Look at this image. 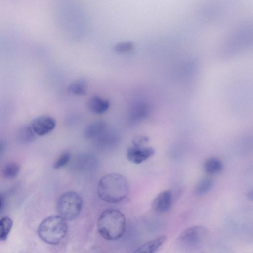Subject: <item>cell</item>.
Instances as JSON below:
<instances>
[{
  "instance_id": "2",
  "label": "cell",
  "mask_w": 253,
  "mask_h": 253,
  "mask_svg": "<svg viewBox=\"0 0 253 253\" xmlns=\"http://www.w3.org/2000/svg\"><path fill=\"white\" fill-rule=\"evenodd\" d=\"M126 218L121 211L108 209L104 211L97 221V229L100 235L108 241H115L122 237L125 232Z\"/></svg>"
},
{
  "instance_id": "17",
  "label": "cell",
  "mask_w": 253,
  "mask_h": 253,
  "mask_svg": "<svg viewBox=\"0 0 253 253\" xmlns=\"http://www.w3.org/2000/svg\"><path fill=\"white\" fill-rule=\"evenodd\" d=\"M105 127V124L103 121H99L94 122L86 128L85 135L88 138L95 137L99 134Z\"/></svg>"
},
{
  "instance_id": "16",
  "label": "cell",
  "mask_w": 253,
  "mask_h": 253,
  "mask_svg": "<svg viewBox=\"0 0 253 253\" xmlns=\"http://www.w3.org/2000/svg\"><path fill=\"white\" fill-rule=\"evenodd\" d=\"M36 134L34 132L31 126H25L21 128L18 132V137L20 141L28 143L34 141Z\"/></svg>"
},
{
  "instance_id": "20",
  "label": "cell",
  "mask_w": 253,
  "mask_h": 253,
  "mask_svg": "<svg viewBox=\"0 0 253 253\" xmlns=\"http://www.w3.org/2000/svg\"><path fill=\"white\" fill-rule=\"evenodd\" d=\"M5 148V144L3 141H0V154L3 153L4 149Z\"/></svg>"
},
{
  "instance_id": "8",
  "label": "cell",
  "mask_w": 253,
  "mask_h": 253,
  "mask_svg": "<svg viewBox=\"0 0 253 253\" xmlns=\"http://www.w3.org/2000/svg\"><path fill=\"white\" fill-rule=\"evenodd\" d=\"M172 195L170 191L161 192L154 199L152 208L157 213H163L169 211L172 205Z\"/></svg>"
},
{
  "instance_id": "15",
  "label": "cell",
  "mask_w": 253,
  "mask_h": 253,
  "mask_svg": "<svg viewBox=\"0 0 253 253\" xmlns=\"http://www.w3.org/2000/svg\"><path fill=\"white\" fill-rule=\"evenodd\" d=\"M13 226L12 220L8 216L0 220V242L6 240Z\"/></svg>"
},
{
  "instance_id": "4",
  "label": "cell",
  "mask_w": 253,
  "mask_h": 253,
  "mask_svg": "<svg viewBox=\"0 0 253 253\" xmlns=\"http://www.w3.org/2000/svg\"><path fill=\"white\" fill-rule=\"evenodd\" d=\"M82 205V199L77 193L67 191L58 198L56 211L58 215L65 220H73L79 215Z\"/></svg>"
},
{
  "instance_id": "5",
  "label": "cell",
  "mask_w": 253,
  "mask_h": 253,
  "mask_svg": "<svg viewBox=\"0 0 253 253\" xmlns=\"http://www.w3.org/2000/svg\"><path fill=\"white\" fill-rule=\"evenodd\" d=\"M206 229L201 226H194L184 230L178 237V241L184 247L192 249L200 245L205 239Z\"/></svg>"
},
{
  "instance_id": "1",
  "label": "cell",
  "mask_w": 253,
  "mask_h": 253,
  "mask_svg": "<svg viewBox=\"0 0 253 253\" xmlns=\"http://www.w3.org/2000/svg\"><path fill=\"white\" fill-rule=\"evenodd\" d=\"M129 193L128 183L123 175L111 173L103 176L97 186V194L104 201L110 203L120 202L124 200Z\"/></svg>"
},
{
  "instance_id": "11",
  "label": "cell",
  "mask_w": 253,
  "mask_h": 253,
  "mask_svg": "<svg viewBox=\"0 0 253 253\" xmlns=\"http://www.w3.org/2000/svg\"><path fill=\"white\" fill-rule=\"evenodd\" d=\"M87 82L84 79H78L73 81L68 86V90L72 94L82 96L86 94Z\"/></svg>"
},
{
  "instance_id": "6",
  "label": "cell",
  "mask_w": 253,
  "mask_h": 253,
  "mask_svg": "<svg viewBox=\"0 0 253 253\" xmlns=\"http://www.w3.org/2000/svg\"><path fill=\"white\" fill-rule=\"evenodd\" d=\"M55 120L48 115H42L34 119L31 123V127L38 136H44L52 131L56 126Z\"/></svg>"
},
{
  "instance_id": "22",
  "label": "cell",
  "mask_w": 253,
  "mask_h": 253,
  "mask_svg": "<svg viewBox=\"0 0 253 253\" xmlns=\"http://www.w3.org/2000/svg\"><path fill=\"white\" fill-rule=\"evenodd\" d=\"M203 253V252H202V253Z\"/></svg>"
},
{
  "instance_id": "9",
  "label": "cell",
  "mask_w": 253,
  "mask_h": 253,
  "mask_svg": "<svg viewBox=\"0 0 253 253\" xmlns=\"http://www.w3.org/2000/svg\"><path fill=\"white\" fill-rule=\"evenodd\" d=\"M166 240L165 236H161L144 243L132 253H156Z\"/></svg>"
},
{
  "instance_id": "10",
  "label": "cell",
  "mask_w": 253,
  "mask_h": 253,
  "mask_svg": "<svg viewBox=\"0 0 253 253\" xmlns=\"http://www.w3.org/2000/svg\"><path fill=\"white\" fill-rule=\"evenodd\" d=\"M88 107L92 112L102 114L106 112L110 106L109 101L98 96L90 98L87 103Z\"/></svg>"
},
{
  "instance_id": "14",
  "label": "cell",
  "mask_w": 253,
  "mask_h": 253,
  "mask_svg": "<svg viewBox=\"0 0 253 253\" xmlns=\"http://www.w3.org/2000/svg\"><path fill=\"white\" fill-rule=\"evenodd\" d=\"M20 170V167L16 163L11 162L5 165L2 169V176L8 179L15 178L18 175Z\"/></svg>"
},
{
  "instance_id": "18",
  "label": "cell",
  "mask_w": 253,
  "mask_h": 253,
  "mask_svg": "<svg viewBox=\"0 0 253 253\" xmlns=\"http://www.w3.org/2000/svg\"><path fill=\"white\" fill-rule=\"evenodd\" d=\"M133 43L130 41H123L116 43L114 46V50L118 53L129 52L133 50Z\"/></svg>"
},
{
  "instance_id": "19",
  "label": "cell",
  "mask_w": 253,
  "mask_h": 253,
  "mask_svg": "<svg viewBox=\"0 0 253 253\" xmlns=\"http://www.w3.org/2000/svg\"><path fill=\"white\" fill-rule=\"evenodd\" d=\"M70 157L69 152H65L61 154L54 162L53 168L58 169L65 166L69 162Z\"/></svg>"
},
{
  "instance_id": "3",
  "label": "cell",
  "mask_w": 253,
  "mask_h": 253,
  "mask_svg": "<svg viewBox=\"0 0 253 253\" xmlns=\"http://www.w3.org/2000/svg\"><path fill=\"white\" fill-rule=\"evenodd\" d=\"M68 225L63 218L51 215L42 220L38 228V234L44 242L50 245L59 244L65 237Z\"/></svg>"
},
{
  "instance_id": "21",
  "label": "cell",
  "mask_w": 253,
  "mask_h": 253,
  "mask_svg": "<svg viewBox=\"0 0 253 253\" xmlns=\"http://www.w3.org/2000/svg\"><path fill=\"white\" fill-rule=\"evenodd\" d=\"M1 205H2V201H1V197L0 196V209L1 208Z\"/></svg>"
},
{
  "instance_id": "12",
  "label": "cell",
  "mask_w": 253,
  "mask_h": 253,
  "mask_svg": "<svg viewBox=\"0 0 253 253\" xmlns=\"http://www.w3.org/2000/svg\"><path fill=\"white\" fill-rule=\"evenodd\" d=\"M205 171L209 174H215L220 172L222 169V164L217 158L212 157L207 159L204 164Z\"/></svg>"
},
{
  "instance_id": "13",
  "label": "cell",
  "mask_w": 253,
  "mask_h": 253,
  "mask_svg": "<svg viewBox=\"0 0 253 253\" xmlns=\"http://www.w3.org/2000/svg\"><path fill=\"white\" fill-rule=\"evenodd\" d=\"M214 182L210 178H204L199 180L196 184L195 188V193L198 196H203L213 188Z\"/></svg>"
},
{
  "instance_id": "7",
  "label": "cell",
  "mask_w": 253,
  "mask_h": 253,
  "mask_svg": "<svg viewBox=\"0 0 253 253\" xmlns=\"http://www.w3.org/2000/svg\"><path fill=\"white\" fill-rule=\"evenodd\" d=\"M154 153L155 150L152 147L133 145L128 148L126 155L129 161L139 164L152 157Z\"/></svg>"
}]
</instances>
